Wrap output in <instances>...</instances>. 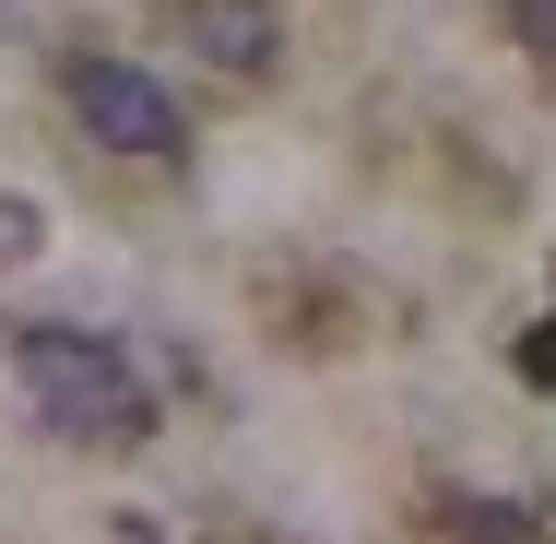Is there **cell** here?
<instances>
[{"label": "cell", "instance_id": "obj_3", "mask_svg": "<svg viewBox=\"0 0 556 544\" xmlns=\"http://www.w3.org/2000/svg\"><path fill=\"white\" fill-rule=\"evenodd\" d=\"M166 24H178V48L225 72V84H261L273 60H285V12L273 0H166Z\"/></svg>", "mask_w": 556, "mask_h": 544}, {"label": "cell", "instance_id": "obj_1", "mask_svg": "<svg viewBox=\"0 0 556 544\" xmlns=\"http://www.w3.org/2000/svg\"><path fill=\"white\" fill-rule=\"evenodd\" d=\"M12 379L36 391V415L84 450H142L154 438V391L130 367L118 331H72V320H24L12 331Z\"/></svg>", "mask_w": 556, "mask_h": 544}, {"label": "cell", "instance_id": "obj_7", "mask_svg": "<svg viewBox=\"0 0 556 544\" xmlns=\"http://www.w3.org/2000/svg\"><path fill=\"white\" fill-rule=\"evenodd\" d=\"M509 36H521L533 60H556V0H509Z\"/></svg>", "mask_w": 556, "mask_h": 544}, {"label": "cell", "instance_id": "obj_5", "mask_svg": "<svg viewBox=\"0 0 556 544\" xmlns=\"http://www.w3.org/2000/svg\"><path fill=\"white\" fill-rule=\"evenodd\" d=\"M509 367H521V391H556V320L521 331V355H509Z\"/></svg>", "mask_w": 556, "mask_h": 544}, {"label": "cell", "instance_id": "obj_4", "mask_svg": "<svg viewBox=\"0 0 556 544\" xmlns=\"http://www.w3.org/2000/svg\"><path fill=\"white\" fill-rule=\"evenodd\" d=\"M427 544H533V521H521L509 497H450Z\"/></svg>", "mask_w": 556, "mask_h": 544}, {"label": "cell", "instance_id": "obj_2", "mask_svg": "<svg viewBox=\"0 0 556 544\" xmlns=\"http://www.w3.org/2000/svg\"><path fill=\"white\" fill-rule=\"evenodd\" d=\"M72 118L108 142V154H130V166H166L190 130H178V96L142 72V60H84L72 72Z\"/></svg>", "mask_w": 556, "mask_h": 544}, {"label": "cell", "instance_id": "obj_6", "mask_svg": "<svg viewBox=\"0 0 556 544\" xmlns=\"http://www.w3.org/2000/svg\"><path fill=\"white\" fill-rule=\"evenodd\" d=\"M36 225H48V214H36L24 190H0V261H24V249H36Z\"/></svg>", "mask_w": 556, "mask_h": 544}]
</instances>
